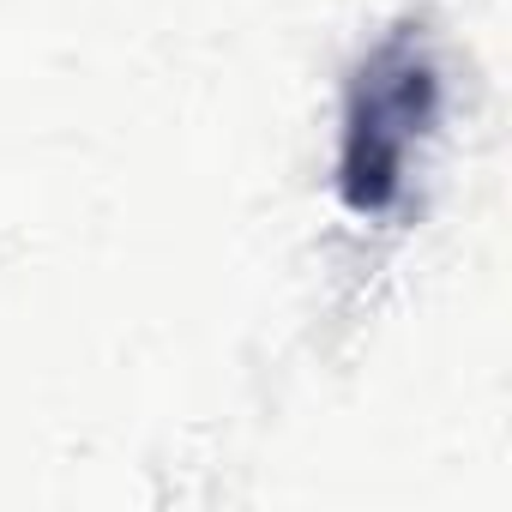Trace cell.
I'll return each mask as SVG.
<instances>
[{
    "mask_svg": "<svg viewBox=\"0 0 512 512\" xmlns=\"http://www.w3.org/2000/svg\"><path fill=\"white\" fill-rule=\"evenodd\" d=\"M440 109V79L422 31H392L368 49L344 97V145H338V193L356 217H386L404 199L410 157L428 139Z\"/></svg>",
    "mask_w": 512,
    "mask_h": 512,
    "instance_id": "obj_1",
    "label": "cell"
}]
</instances>
